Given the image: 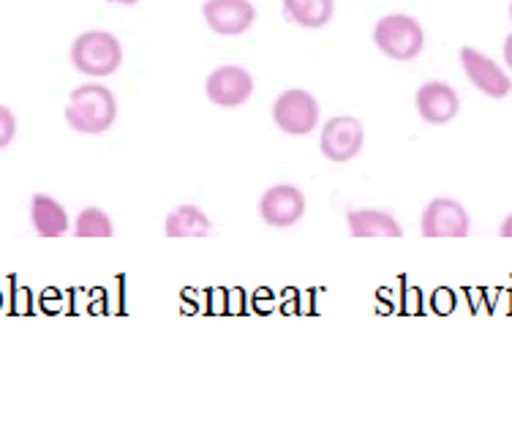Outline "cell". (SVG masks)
Masks as SVG:
<instances>
[{
	"mask_svg": "<svg viewBox=\"0 0 512 428\" xmlns=\"http://www.w3.org/2000/svg\"><path fill=\"white\" fill-rule=\"evenodd\" d=\"M115 118H118V99L107 85L90 82V85H79L71 90L66 120L74 131L99 137L112 129Z\"/></svg>",
	"mask_w": 512,
	"mask_h": 428,
	"instance_id": "cell-1",
	"label": "cell"
},
{
	"mask_svg": "<svg viewBox=\"0 0 512 428\" xmlns=\"http://www.w3.org/2000/svg\"><path fill=\"white\" fill-rule=\"evenodd\" d=\"M71 63L79 74L104 80L123 63V47L107 30H85L71 41Z\"/></svg>",
	"mask_w": 512,
	"mask_h": 428,
	"instance_id": "cell-2",
	"label": "cell"
},
{
	"mask_svg": "<svg viewBox=\"0 0 512 428\" xmlns=\"http://www.w3.org/2000/svg\"><path fill=\"white\" fill-rule=\"evenodd\" d=\"M374 44L390 60H414L425 47V30L409 14H387L374 25Z\"/></svg>",
	"mask_w": 512,
	"mask_h": 428,
	"instance_id": "cell-3",
	"label": "cell"
},
{
	"mask_svg": "<svg viewBox=\"0 0 512 428\" xmlns=\"http://www.w3.org/2000/svg\"><path fill=\"white\" fill-rule=\"evenodd\" d=\"M273 123L289 137H306L319 126V101L303 88L284 90L273 101Z\"/></svg>",
	"mask_w": 512,
	"mask_h": 428,
	"instance_id": "cell-4",
	"label": "cell"
},
{
	"mask_svg": "<svg viewBox=\"0 0 512 428\" xmlns=\"http://www.w3.org/2000/svg\"><path fill=\"white\" fill-rule=\"evenodd\" d=\"M365 142L363 123L352 115H335L322 126L319 134V150L327 161L333 164H346L360 156Z\"/></svg>",
	"mask_w": 512,
	"mask_h": 428,
	"instance_id": "cell-5",
	"label": "cell"
},
{
	"mask_svg": "<svg viewBox=\"0 0 512 428\" xmlns=\"http://www.w3.org/2000/svg\"><path fill=\"white\" fill-rule=\"evenodd\" d=\"M205 96L221 110L243 107L254 96V77L243 66H218L207 74Z\"/></svg>",
	"mask_w": 512,
	"mask_h": 428,
	"instance_id": "cell-6",
	"label": "cell"
},
{
	"mask_svg": "<svg viewBox=\"0 0 512 428\" xmlns=\"http://www.w3.org/2000/svg\"><path fill=\"white\" fill-rule=\"evenodd\" d=\"M461 66L466 71V80L488 99H507L512 93V77H507V71L499 69V63L485 52L461 47Z\"/></svg>",
	"mask_w": 512,
	"mask_h": 428,
	"instance_id": "cell-7",
	"label": "cell"
},
{
	"mask_svg": "<svg viewBox=\"0 0 512 428\" xmlns=\"http://www.w3.org/2000/svg\"><path fill=\"white\" fill-rule=\"evenodd\" d=\"M420 229L425 238H466L472 232V219L461 202L439 197L425 205Z\"/></svg>",
	"mask_w": 512,
	"mask_h": 428,
	"instance_id": "cell-8",
	"label": "cell"
},
{
	"mask_svg": "<svg viewBox=\"0 0 512 428\" xmlns=\"http://www.w3.org/2000/svg\"><path fill=\"white\" fill-rule=\"evenodd\" d=\"M259 213H262V221H265L267 227H295L297 221L306 216V197H303V191L297 189V186L281 183V186H273V189H267L262 194Z\"/></svg>",
	"mask_w": 512,
	"mask_h": 428,
	"instance_id": "cell-9",
	"label": "cell"
},
{
	"mask_svg": "<svg viewBox=\"0 0 512 428\" xmlns=\"http://www.w3.org/2000/svg\"><path fill=\"white\" fill-rule=\"evenodd\" d=\"M202 17L218 36H243L256 22V9L251 0H205Z\"/></svg>",
	"mask_w": 512,
	"mask_h": 428,
	"instance_id": "cell-10",
	"label": "cell"
},
{
	"mask_svg": "<svg viewBox=\"0 0 512 428\" xmlns=\"http://www.w3.org/2000/svg\"><path fill=\"white\" fill-rule=\"evenodd\" d=\"M414 104H417L420 118H423L425 123H431V126H444V123H450V120L458 115V110H461V99H458L455 88L442 80L425 82L423 88L417 90Z\"/></svg>",
	"mask_w": 512,
	"mask_h": 428,
	"instance_id": "cell-11",
	"label": "cell"
},
{
	"mask_svg": "<svg viewBox=\"0 0 512 428\" xmlns=\"http://www.w3.org/2000/svg\"><path fill=\"white\" fill-rule=\"evenodd\" d=\"M349 232L355 238H401L404 229L395 221L393 213H384L376 208H355L349 210Z\"/></svg>",
	"mask_w": 512,
	"mask_h": 428,
	"instance_id": "cell-12",
	"label": "cell"
},
{
	"mask_svg": "<svg viewBox=\"0 0 512 428\" xmlns=\"http://www.w3.org/2000/svg\"><path fill=\"white\" fill-rule=\"evenodd\" d=\"M30 221L41 238H60L69 232V213L50 194H33L30 200Z\"/></svg>",
	"mask_w": 512,
	"mask_h": 428,
	"instance_id": "cell-13",
	"label": "cell"
},
{
	"mask_svg": "<svg viewBox=\"0 0 512 428\" xmlns=\"http://www.w3.org/2000/svg\"><path fill=\"white\" fill-rule=\"evenodd\" d=\"M284 14L297 28L319 30L333 20L335 3L333 0H284Z\"/></svg>",
	"mask_w": 512,
	"mask_h": 428,
	"instance_id": "cell-14",
	"label": "cell"
},
{
	"mask_svg": "<svg viewBox=\"0 0 512 428\" xmlns=\"http://www.w3.org/2000/svg\"><path fill=\"white\" fill-rule=\"evenodd\" d=\"M210 229H213V224L197 205H178L164 224L167 238H205V235H210Z\"/></svg>",
	"mask_w": 512,
	"mask_h": 428,
	"instance_id": "cell-15",
	"label": "cell"
},
{
	"mask_svg": "<svg viewBox=\"0 0 512 428\" xmlns=\"http://www.w3.org/2000/svg\"><path fill=\"white\" fill-rule=\"evenodd\" d=\"M74 235L77 238H112L115 227L101 208H85L74 221Z\"/></svg>",
	"mask_w": 512,
	"mask_h": 428,
	"instance_id": "cell-16",
	"label": "cell"
},
{
	"mask_svg": "<svg viewBox=\"0 0 512 428\" xmlns=\"http://www.w3.org/2000/svg\"><path fill=\"white\" fill-rule=\"evenodd\" d=\"M14 134H17V118H14V112L9 107L0 104V148L11 145Z\"/></svg>",
	"mask_w": 512,
	"mask_h": 428,
	"instance_id": "cell-17",
	"label": "cell"
},
{
	"mask_svg": "<svg viewBox=\"0 0 512 428\" xmlns=\"http://www.w3.org/2000/svg\"><path fill=\"white\" fill-rule=\"evenodd\" d=\"M504 63H507V69H512V33L504 39Z\"/></svg>",
	"mask_w": 512,
	"mask_h": 428,
	"instance_id": "cell-18",
	"label": "cell"
},
{
	"mask_svg": "<svg viewBox=\"0 0 512 428\" xmlns=\"http://www.w3.org/2000/svg\"><path fill=\"white\" fill-rule=\"evenodd\" d=\"M499 235H502V238H512V216H507V219L502 221V229H499Z\"/></svg>",
	"mask_w": 512,
	"mask_h": 428,
	"instance_id": "cell-19",
	"label": "cell"
},
{
	"mask_svg": "<svg viewBox=\"0 0 512 428\" xmlns=\"http://www.w3.org/2000/svg\"><path fill=\"white\" fill-rule=\"evenodd\" d=\"M109 3H118V6H134L139 0H109Z\"/></svg>",
	"mask_w": 512,
	"mask_h": 428,
	"instance_id": "cell-20",
	"label": "cell"
},
{
	"mask_svg": "<svg viewBox=\"0 0 512 428\" xmlns=\"http://www.w3.org/2000/svg\"><path fill=\"white\" fill-rule=\"evenodd\" d=\"M510 17H512V3H510Z\"/></svg>",
	"mask_w": 512,
	"mask_h": 428,
	"instance_id": "cell-21",
	"label": "cell"
}]
</instances>
